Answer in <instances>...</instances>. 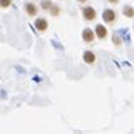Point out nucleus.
Masks as SVG:
<instances>
[{"instance_id": "1", "label": "nucleus", "mask_w": 134, "mask_h": 134, "mask_svg": "<svg viewBox=\"0 0 134 134\" xmlns=\"http://www.w3.org/2000/svg\"><path fill=\"white\" fill-rule=\"evenodd\" d=\"M83 16L85 20H93L96 18V11L93 7H85L83 10Z\"/></svg>"}, {"instance_id": "2", "label": "nucleus", "mask_w": 134, "mask_h": 134, "mask_svg": "<svg viewBox=\"0 0 134 134\" xmlns=\"http://www.w3.org/2000/svg\"><path fill=\"white\" fill-rule=\"evenodd\" d=\"M115 19H116L115 11H113V10L108 8V10H106V11L103 12V20H104V22H107V23H114Z\"/></svg>"}, {"instance_id": "3", "label": "nucleus", "mask_w": 134, "mask_h": 134, "mask_svg": "<svg viewBox=\"0 0 134 134\" xmlns=\"http://www.w3.org/2000/svg\"><path fill=\"white\" fill-rule=\"evenodd\" d=\"M93 38H95V31H92L91 29H84L83 30V39H84V42H92L93 41Z\"/></svg>"}, {"instance_id": "4", "label": "nucleus", "mask_w": 134, "mask_h": 134, "mask_svg": "<svg viewBox=\"0 0 134 134\" xmlns=\"http://www.w3.org/2000/svg\"><path fill=\"white\" fill-rule=\"evenodd\" d=\"M95 33H96V37L99 39H104L107 37V29L103 25H98L96 29H95Z\"/></svg>"}, {"instance_id": "5", "label": "nucleus", "mask_w": 134, "mask_h": 134, "mask_svg": "<svg viewBox=\"0 0 134 134\" xmlns=\"http://www.w3.org/2000/svg\"><path fill=\"white\" fill-rule=\"evenodd\" d=\"M35 27L39 31H46L48 30V22H46V19H43V18H39V19L35 20Z\"/></svg>"}, {"instance_id": "6", "label": "nucleus", "mask_w": 134, "mask_h": 134, "mask_svg": "<svg viewBox=\"0 0 134 134\" xmlns=\"http://www.w3.org/2000/svg\"><path fill=\"white\" fill-rule=\"evenodd\" d=\"M25 10L27 12V15H30V16H35L37 15V5L33 4V3H26L25 4Z\"/></svg>"}, {"instance_id": "7", "label": "nucleus", "mask_w": 134, "mask_h": 134, "mask_svg": "<svg viewBox=\"0 0 134 134\" xmlns=\"http://www.w3.org/2000/svg\"><path fill=\"white\" fill-rule=\"evenodd\" d=\"M95 54H93L92 52H90V50H87L84 54H83V60L87 62V64H93L95 62Z\"/></svg>"}, {"instance_id": "8", "label": "nucleus", "mask_w": 134, "mask_h": 134, "mask_svg": "<svg viewBox=\"0 0 134 134\" xmlns=\"http://www.w3.org/2000/svg\"><path fill=\"white\" fill-rule=\"evenodd\" d=\"M122 12H123V15H125L126 18H133L134 16V8H133V7H130V5H125Z\"/></svg>"}, {"instance_id": "9", "label": "nucleus", "mask_w": 134, "mask_h": 134, "mask_svg": "<svg viewBox=\"0 0 134 134\" xmlns=\"http://www.w3.org/2000/svg\"><path fill=\"white\" fill-rule=\"evenodd\" d=\"M49 11H50V15H52V16H58V15H60V7H58L57 4H53L52 8H50Z\"/></svg>"}, {"instance_id": "10", "label": "nucleus", "mask_w": 134, "mask_h": 134, "mask_svg": "<svg viewBox=\"0 0 134 134\" xmlns=\"http://www.w3.org/2000/svg\"><path fill=\"white\" fill-rule=\"evenodd\" d=\"M41 5H42L43 10H50L52 5H53V3L50 2V0H43V2L41 3Z\"/></svg>"}, {"instance_id": "11", "label": "nucleus", "mask_w": 134, "mask_h": 134, "mask_svg": "<svg viewBox=\"0 0 134 134\" xmlns=\"http://www.w3.org/2000/svg\"><path fill=\"white\" fill-rule=\"evenodd\" d=\"M0 4H2V8H7L11 5V0H0Z\"/></svg>"}, {"instance_id": "12", "label": "nucleus", "mask_w": 134, "mask_h": 134, "mask_svg": "<svg viewBox=\"0 0 134 134\" xmlns=\"http://www.w3.org/2000/svg\"><path fill=\"white\" fill-rule=\"evenodd\" d=\"M113 41H115L116 45H121V41H119V38H118L116 35H113Z\"/></svg>"}, {"instance_id": "13", "label": "nucleus", "mask_w": 134, "mask_h": 134, "mask_svg": "<svg viewBox=\"0 0 134 134\" xmlns=\"http://www.w3.org/2000/svg\"><path fill=\"white\" fill-rule=\"evenodd\" d=\"M108 2H110V3H118L119 0H108Z\"/></svg>"}, {"instance_id": "14", "label": "nucleus", "mask_w": 134, "mask_h": 134, "mask_svg": "<svg viewBox=\"0 0 134 134\" xmlns=\"http://www.w3.org/2000/svg\"><path fill=\"white\" fill-rule=\"evenodd\" d=\"M79 3H85V2H88V0H77Z\"/></svg>"}]
</instances>
